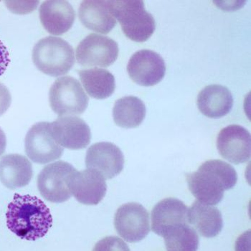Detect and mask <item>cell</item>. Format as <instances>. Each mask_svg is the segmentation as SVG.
<instances>
[{"mask_svg": "<svg viewBox=\"0 0 251 251\" xmlns=\"http://www.w3.org/2000/svg\"><path fill=\"white\" fill-rule=\"evenodd\" d=\"M7 227L21 239L36 241L48 233L52 226L50 210L35 196L16 193L8 204Z\"/></svg>", "mask_w": 251, "mask_h": 251, "instance_id": "obj_1", "label": "cell"}, {"mask_svg": "<svg viewBox=\"0 0 251 251\" xmlns=\"http://www.w3.org/2000/svg\"><path fill=\"white\" fill-rule=\"evenodd\" d=\"M187 184L199 202L215 205L222 201L225 190L237 183L238 175L233 167L214 159L204 162L198 171L186 175Z\"/></svg>", "mask_w": 251, "mask_h": 251, "instance_id": "obj_2", "label": "cell"}, {"mask_svg": "<svg viewBox=\"0 0 251 251\" xmlns=\"http://www.w3.org/2000/svg\"><path fill=\"white\" fill-rule=\"evenodd\" d=\"M109 4L113 15L127 38L144 43L152 36L156 22L152 15L146 10L143 1L114 0L109 1Z\"/></svg>", "mask_w": 251, "mask_h": 251, "instance_id": "obj_3", "label": "cell"}, {"mask_svg": "<svg viewBox=\"0 0 251 251\" xmlns=\"http://www.w3.org/2000/svg\"><path fill=\"white\" fill-rule=\"evenodd\" d=\"M32 60L39 71L52 77L67 74L75 63L72 46L66 40L49 36L34 46Z\"/></svg>", "mask_w": 251, "mask_h": 251, "instance_id": "obj_4", "label": "cell"}, {"mask_svg": "<svg viewBox=\"0 0 251 251\" xmlns=\"http://www.w3.org/2000/svg\"><path fill=\"white\" fill-rule=\"evenodd\" d=\"M50 104L59 116L80 115L88 105V96L75 77H59L49 93Z\"/></svg>", "mask_w": 251, "mask_h": 251, "instance_id": "obj_5", "label": "cell"}, {"mask_svg": "<svg viewBox=\"0 0 251 251\" xmlns=\"http://www.w3.org/2000/svg\"><path fill=\"white\" fill-rule=\"evenodd\" d=\"M75 171L73 165L63 161L46 166L38 176L40 195L51 202L68 201L72 196L69 189L70 179Z\"/></svg>", "mask_w": 251, "mask_h": 251, "instance_id": "obj_6", "label": "cell"}, {"mask_svg": "<svg viewBox=\"0 0 251 251\" xmlns=\"http://www.w3.org/2000/svg\"><path fill=\"white\" fill-rule=\"evenodd\" d=\"M119 52V46L113 39L92 33L79 43L75 57L83 67L107 68L115 63Z\"/></svg>", "mask_w": 251, "mask_h": 251, "instance_id": "obj_7", "label": "cell"}, {"mask_svg": "<svg viewBox=\"0 0 251 251\" xmlns=\"http://www.w3.org/2000/svg\"><path fill=\"white\" fill-rule=\"evenodd\" d=\"M114 226L117 233L125 241L137 243L150 233V215L142 204L126 203L116 211Z\"/></svg>", "mask_w": 251, "mask_h": 251, "instance_id": "obj_8", "label": "cell"}, {"mask_svg": "<svg viewBox=\"0 0 251 251\" xmlns=\"http://www.w3.org/2000/svg\"><path fill=\"white\" fill-rule=\"evenodd\" d=\"M25 147L29 159L40 164L60 159L64 151V149L54 140L49 122H39L31 127L26 135Z\"/></svg>", "mask_w": 251, "mask_h": 251, "instance_id": "obj_9", "label": "cell"}, {"mask_svg": "<svg viewBox=\"0 0 251 251\" xmlns=\"http://www.w3.org/2000/svg\"><path fill=\"white\" fill-rule=\"evenodd\" d=\"M127 72L136 84L153 86L164 78L165 63L157 52L150 50H141L128 60Z\"/></svg>", "mask_w": 251, "mask_h": 251, "instance_id": "obj_10", "label": "cell"}, {"mask_svg": "<svg viewBox=\"0 0 251 251\" xmlns=\"http://www.w3.org/2000/svg\"><path fill=\"white\" fill-rule=\"evenodd\" d=\"M50 130L54 140L68 150H82L91 142L89 126L84 120L77 116H60L50 123Z\"/></svg>", "mask_w": 251, "mask_h": 251, "instance_id": "obj_11", "label": "cell"}, {"mask_svg": "<svg viewBox=\"0 0 251 251\" xmlns=\"http://www.w3.org/2000/svg\"><path fill=\"white\" fill-rule=\"evenodd\" d=\"M217 148L220 154L231 163H245L251 159L250 132L240 125L227 126L218 136Z\"/></svg>", "mask_w": 251, "mask_h": 251, "instance_id": "obj_12", "label": "cell"}, {"mask_svg": "<svg viewBox=\"0 0 251 251\" xmlns=\"http://www.w3.org/2000/svg\"><path fill=\"white\" fill-rule=\"evenodd\" d=\"M87 169L100 173L105 179L120 174L125 166V156L120 149L110 142H99L89 147L86 156Z\"/></svg>", "mask_w": 251, "mask_h": 251, "instance_id": "obj_13", "label": "cell"}, {"mask_svg": "<svg viewBox=\"0 0 251 251\" xmlns=\"http://www.w3.org/2000/svg\"><path fill=\"white\" fill-rule=\"evenodd\" d=\"M69 189L73 196L81 204L96 205L106 195V179L95 170L87 169L75 172L71 176Z\"/></svg>", "mask_w": 251, "mask_h": 251, "instance_id": "obj_14", "label": "cell"}, {"mask_svg": "<svg viewBox=\"0 0 251 251\" xmlns=\"http://www.w3.org/2000/svg\"><path fill=\"white\" fill-rule=\"evenodd\" d=\"M39 13L42 25L53 35L66 33L75 19L74 7L64 0L45 1L40 5Z\"/></svg>", "mask_w": 251, "mask_h": 251, "instance_id": "obj_15", "label": "cell"}, {"mask_svg": "<svg viewBox=\"0 0 251 251\" xmlns=\"http://www.w3.org/2000/svg\"><path fill=\"white\" fill-rule=\"evenodd\" d=\"M187 205L176 198H169L158 202L151 211V229L159 236L187 222Z\"/></svg>", "mask_w": 251, "mask_h": 251, "instance_id": "obj_16", "label": "cell"}, {"mask_svg": "<svg viewBox=\"0 0 251 251\" xmlns=\"http://www.w3.org/2000/svg\"><path fill=\"white\" fill-rule=\"evenodd\" d=\"M78 16L86 28L99 33H108L116 25L109 1L85 0L79 7Z\"/></svg>", "mask_w": 251, "mask_h": 251, "instance_id": "obj_17", "label": "cell"}, {"mask_svg": "<svg viewBox=\"0 0 251 251\" xmlns=\"http://www.w3.org/2000/svg\"><path fill=\"white\" fill-rule=\"evenodd\" d=\"M197 103L203 115L219 119L231 111L233 98L227 88L221 85H210L200 92Z\"/></svg>", "mask_w": 251, "mask_h": 251, "instance_id": "obj_18", "label": "cell"}, {"mask_svg": "<svg viewBox=\"0 0 251 251\" xmlns=\"http://www.w3.org/2000/svg\"><path fill=\"white\" fill-rule=\"evenodd\" d=\"M187 222L204 238L219 235L223 227L222 214L217 207L196 201L187 212Z\"/></svg>", "mask_w": 251, "mask_h": 251, "instance_id": "obj_19", "label": "cell"}, {"mask_svg": "<svg viewBox=\"0 0 251 251\" xmlns=\"http://www.w3.org/2000/svg\"><path fill=\"white\" fill-rule=\"evenodd\" d=\"M33 176L31 162L20 154H8L0 159V182L15 190L27 185Z\"/></svg>", "mask_w": 251, "mask_h": 251, "instance_id": "obj_20", "label": "cell"}, {"mask_svg": "<svg viewBox=\"0 0 251 251\" xmlns=\"http://www.w3.org/2000/svg\"><path fill=\"white\" fill-rule=\"evenodd\" d=\"M79 76L86 92L94 99H107L115 91V77L107 70L97 68L81 70Z\"/></svg>", "mask_w": 251, "mask_h": 251, "instance_id": "obj_21", "label": "cell"}, {"mask_svg": "<svg viewBox=\"0 0 251 251\" xmlns=\"http://www.w3.org/2000/svg\"><path fill=\"white\" fill-rule=\"evenodd\" d=\"M146 106L136 97H126L116 100L113 108L114 122L119 126L133 128L139 126L146 116Z\"/></svg>", "mask_w": 251, "mask_h": 251, "instance_id": "obj_22", "label": "cell"}, {"mask_svg": "<svg viewBox=\"0 0 251 251\" xmlns=\"http://www.w3.org/2000/svg\"><path fill=\"white\" fill-rule=\"evenodd\" d=\"M163 238L167 251H195L199 246L198 232L188 223L171 229Z\"/></svg>", "mask_w": 251, "mask_h": 251, "instance_id": "obj_23", "label": "cell"}, {"mask_svg": "<svg viewBox=\"0 0 251 251\" xmlns=\"http://www.w3.org/2000/svg\"><path fill=\"white\" fill-rule=\"evenodd\" d=\"M12 97L8 88L0 83V116H2L10 108Z\"/></svg>", "mask_w": 251, "mask_h": 251, "instance_id": "obj_24", "label": "cell"}, {"mask_svg": "<svg viewBox=\"0 0 251 251\" xmlns=\"http://www.w3.org/2000/svg\"><path fill=\"white\" fill-rule=\"evenodd\" d=\"M10 63V58L8 50L0 40V76L5 72Z\"/></svg>", "mask_w": 251, "mask_h": 251, "instance_id": "obj_25", "label": "cell"}, {"mask_svg": "<svg viewBox=\"0 0 251 251\" xmlns=\"http://www.w3.org/2000/svg\"><path fill=\"white\" fill-rule=\"evenodd\" d=\"M6 146H7V139H6L5 134L0 128V156L4 154L5 151Z\"/></svg>", "mask_w": 251, "mask_h": 251, "instance_id": "obj_26", "label": "cell"}]
</instances>
